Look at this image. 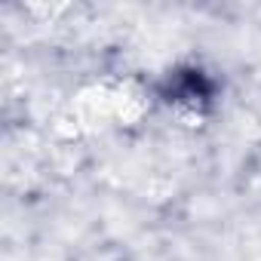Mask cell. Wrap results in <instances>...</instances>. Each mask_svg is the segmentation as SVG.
Listing matches in <instances>:
<instances>
[{
    "instance_id": "6da1fadb",
    "label": "cell",
    "mask_w": 261,
    "mask_h": 261,
    "mask_svg": "<svg viewBox=\"0 0 261 261\" xmlns=\"http://www.w3.org/2000/svg\"><path fill=\"white\" fill-rule=\"evenodd\" d=\"M166 95H169V101H185L191 108H203L212 98V83L206 80L203 71H175Z\"/></svg>"
}]
</instances>
